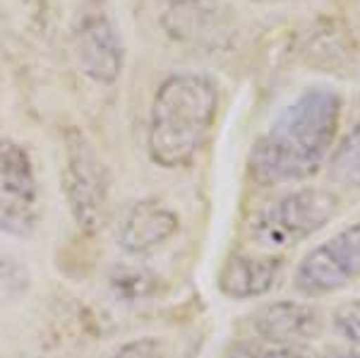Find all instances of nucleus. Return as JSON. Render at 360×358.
Listing matches in <instances>:
<instances>
[{
    "instance_id": "1a4fd4ad",
    "label": "nucleus",
    "mask_w": 360,
    "mask_h": 358,
    "mask_svg": "<svg viewBox=\"0 0 360 358\" xmlns=\"http://www.w3.org/2000/svg\"><path fill=\"white\" fill-rule=\"evenodd\" d=\"M180 219L156 200H142L130 207L120 224V248L127 255H147L176 236Z\"/></svg>"
},
{
    "instance_id": "2eb2a0df",
    "label": "nucleus",
    "mask_w": 360,
    "mask_h": 358,
    "mask_svg": "<svg viewBox=\"0 0 360 358\" xmlns=\"http://www.w3.org/2000/svg\"><path fill=\"white\" fill-rule=\"evenodd\" d=\"M334 325L344 339L353 344H360V301L341 305L334 313Z\"/></svg>"
},
{
    "instance_id": "7ed1b4c3",
    "label": "nucleus",
    "mask_w": 360,
    "mask_h": 358,
    "mask_svg": "<svg viewBox=\"0 0 360 358\" xmlns=\"http://www.w3.org/2000/svg\"><path fill=\"white\" fill-rule=\"evenodd\" d=\"M41 222V190L32 157L22 144L0 137V231L32 238Z\"/></svg>"
},
{
    "instance_id": "4468645a",
    "label": "nucleus",
    "mask_w": 360,
    "mask_h": 358,
    "mask_svg": "<svg viewBox=\"0 0 360 358\" xmlns=\"http://www.w3.org/2000/svg\"><path fill=\"white\" fill-rule=\"evenodd\" d=\"M27 288V274L25 269L17 264V260H13L5 252H0V296H17Z\"/></svg>"
},
{
    "instance_id": "f257e3e1",
    "label": "nucleus",
    "mask_w": 360,
    "mask_h": 358,
    "mask_svg": "<svg viewBox=\"0 0 360 358\" xmlns=\"http://www.w3.org/2000/svg\"><path fill=\"white\" fill-rule=\"evenodd\" d=\"M341 101L329 89H307L281 108L274 123L252 144L250 171L262 186L303 181L332 149Z\"/></svg>"
},
{
    "instance_id": "9b49d317",
    "label": "nucleus",
    "mask_w": 360,
    "mask_h": 358,
    "mask_svg": "<svg viewBox=\"0 0 360 358\" xmlns=\"http://www.w3.org/2000/svg\"><path fill=\"white\" fill-rule=\"evenodd\" d=\"M278 272H281V262L276 257L233 255L219 274V288L229 298L248 301V298L269 293L276 284Z\"/></svg>"
},
{
    "instance_id": "39448f33",
    "label": "nucleus",
    "mask_w": 360,
    "mask_h": 358,
    "mask_svg": "<svg viewBox=\"0 0 360 358\" xmlns=\"http://www.w3.org/2000/svg\"><path fill=\"white\" fill-rule=\"evenodd\" d=\"M336 198L327 190L303 188L286 195L255 224V238L262 245L281 248L307 238L334 217Z\"/></svg>"
},
{
    "instance_id": "dca6fc26",
    "label": "nucleus",
    "mask_w": 360,
    "mask_h": 358,
    "mask_svg": "<svg viewBox=\"0 0 360 358\" xmlns=\"http://www.w3.org/2000/svg\"><path fill=\"white\" fill-rule=\"evenodd\" d=\"M255 358H295V351L291 349V346L274 344V346H269V349L259 351Z\"/></svg>"
},
{
    "instance_id": "0eeeda50",
    "label": "nucleus",
    "mask_w": 360,
    "mask_h": 358,
    "mask_svg": "<svg viewBox=\"0 0 360 358\" xmlns=\"http://www.w3.org/2000/svg\"><path fill=\"white\" fill-rule=\"evenodd\" d=\"M75 56L86 77L113 84L123 70V41L103 13H86L75 27Z\"/></svg>"
},
{
    "instance_id": "f03ea898",
    "label": "nucleus",
    "mask_w": 360,
    "mask_h": 358,
    "mask_svg": "<svg viewBox=\"0 0 360 358\" xmlns=\"http://www.w3.org/2000/svg\"><path fill=\"white\" fill-rule=\"evenodd\" d=\"M219 111V89L205 75L183 72L159 87L152 103L147 147L154 164L183 169L212 135Z\"/></svg>"
},
{
    "instance_id": "9d476101",
    "label": "nucleus",
    "mask_w": 360,
    "mask_h": 358,
    "mask_svg": "<svg viewBox=\"0 0 360 358\" xmlns=\"http://www.w3.org/2000/svg\"><path fill=\"white\" fill-rule=\"evenodd\" d=\"M319 313L312 305L295 301H276L257 310L255 330L262 339L271 344L288 346L291 342L310 339L319 332Z\"/></svg>"
},
{
    "instance_id": "a211bd4d",
    "label": "nucleus",
    "mask_w": 360,
    "mask_h": 358,
    "mask_svg": "<svg viewBox=\"0 0 360 358\" xmlns=\"http://www.w3.org/2000/svg\"><path fill=\"white\" fill-rule=\"evenodd\" d=\"M257 3H269V0H257Z\"/></svg>"
},
{
    "instance_id": "ddd939ff",
    "label": "nucleus",
    "mask_w": 360,
    "mask_h": 358,
    "mask_svg": "<svg viewBox=\"0 0 360 358\" xmlns=\"http://www.w3.org/2000/svg\"><path fill=\"white\" fill-rule=\"evenodd\" d=\"M113 358H171V351L164 339L159 337H142L132 339L120 346L113 354Z\"/></svg>"
},
{
    "instance_id": "f3484780",
    "label": "nucleus",
    "mask_w": 360,
    "mask_h": 358,
    "mask_svg": "<svg viewBox=\"0 0 360 358\" xmlns=\"http://www.w3.org/2000/svg\"><path fill=\"white\" fill-rule=\"evenodd\" d=\"M348 358H360V346L356 351H351V354H348Z\"/></svg>"
},
{
    "instance_id": "423d86ee",
    "label": "nucleus",
    "mask_w": 360,
    "mask_h": 358,
    "mask_svg": "<svg viewBox=\"0 0 360 358\" xmlns=\"http://www.w3.org/2000/svg\"><path fill=\"white\" fill-rule=\"evenodd\" d=\"M360 279V222L312 248L295 269V286L305 296H327Z\"/></svg>"
},
{
    "instance_id": "20e7f679",
    "label": "nucleus",
    "mask_w": 360,
    "mask_h": 358,
    "mask_svg": "<svg viewBox=\"0 0 360 358\" xmlns=\"http://www.w3.org/2000/svg\"><path fill=\"white\" fill-rule=\"evenodd\" d=\"M65 195L75 222L84 231H96L106 222L108 181L94 147L79 130L65 132Z\"/></svg>"
},
{
    "instance_id": "f8f14e48",
    "label": "nucleus",
    "mask_w": 360,
    "mask_h": 358,
    "mask_svg": "<svg viewBox=\"0 0 360 358\" xmlns=\"http://www.w3.org/2000/svg\"><path fill=\"white\" fill-rule=\"evenodd\" d=\"M329 178L339 186L360 188V123L339 142L329 159Z\"/></svg>"
},
{
    "instance_id": "6e6552de",
    "label": "nucleus",
    "mask_w": 360,
    "mask_h": 358,
    "mask_svg": "<svg viewBox=\"0 0 360 358\" xmlns=\"http://www.w3.org/2000/svg\"><path fill=\"white\" fill-rule=\"evenodd\" d=\"M229 0H164L161 22L176 39L217 46L229 32Z\"/></svg>"
}]
</instances>
